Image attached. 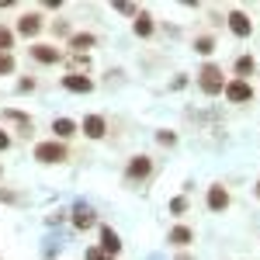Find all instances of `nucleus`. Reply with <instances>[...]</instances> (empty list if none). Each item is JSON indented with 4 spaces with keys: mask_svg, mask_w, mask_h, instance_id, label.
Wrapping results in <instances>:
<instances>
[{
    "mask_svg": "<svg viewBox=\"0 0 260 260\" xmlns=\"http://www.w3.org/2000/svg\"><path fill=\"white\" fill-rule=\"evenodd\" d=\"M170 212H174V215H184V212H187V201H184V198H174V201H170Z\"/></svg>",
    "mask_w": 260,
    "mask_h": 260,
    "instance_id": "5701e85b",
    "label": "nucleus"
},
{
    "mask_svg": "<svg viewBox=\"0 0 260 260\" xmlns=\"http://www.w3.org/2000/svg\"><path fill=\"white\" fill-rule=\"evenodd\" d=\"M31 56H35L39 62H59L62 59V52L52 49V45H31Z\"/></svg>",
    "mask_w": 260,
    "mask_h": 260,
    "instance_id": "ddd939ff",
    "label": "nucleus"
},
{
    "mask_svg": "<svg viewBox=\"0 0 260 260\" xmlns=\"http://www.w3.org/2000/svg\"><path fill=\"white\" fill-rule=\"evenodd\" d=\"M229 28H233V35H240V39H246V35L253 31V21L246 18L243 11H233V14H229Z\"/></svg>",
    "mask_w": 260,
    "mask_h": 260,
    "instance_id": "6e6552de",
    "label": "nucleus"
},
{
    "mask_svg": "<svg viewBox=\"0 0 260 260\" xmlns=\"http://www.w3.org/2000/svg\"><path fill=\"white\" fill-rule=\"evenodd\" d=\"M70 66H73V73H80V70L90 66V62H87V56H77V52H73V56H70Z\"/></svg>",
    "mask_w": 260,
    "mask_h": 260,
    "instance_id": "4be33fe9",
    "label": "nucleus"
},
{
    "mask_svg": "<svg viewBox=\"0 0 260 260\" xmlns=\"http://www.w3.org/2000/svg\"><path fill=\"white\" fill-rule=\"evenodd\" d=\"M225 98L233 104H246V101H253V87H250V80H229L225 83Z\"/></svg>",
    "mask_w": 260,
    "mask_h": 260,
    "instance_id": "7ed1b4c3",
    "label": "nucleus"
},
{
    "mask_svg": "<svg viewBox=\"0 0 260 260\" xmlns=\"http://www.w3.org/2000/svg\"><path fill=\"white\" fill-rule=\"evenodd\" d=\"M62 87L73 90V94H90L94 90V80L83 77V73H70V77H62Z\"/></svg>",
    "mask_w": 260,
    "mask_h": 260,
    "instance_id": "20e7f679",
    "label": "nucleus"
},
{
    "mask_svg": "<svg viewBox=\"0 0 260 260\" xmlns=\"http://www.w3.org/2000/svg\"><path fill=\"white\" fill-rule=\"evenodd\" d=\"M4 118L14 121L21 128V136H31V118H28V115H21V111H4Z\"/></svg>",
    "mask_w": 260,
    "mask_h": 260,
    "instance_id": "2eb2a0df",
    "label": "nucleus"
},
{
    "mask_svg": "<svg viewBox=\"0 0 260 260\" xmlns=\"http://www.w3.org/2000/svg\"><path fill=\"white\" fill-rule=\"evenodd\" d=\"M198 83L201 90L208 94V98H215V94H222L225 90V80H222V66H215V62H205L198 73Z\"/></svg>",
    "mask_w": 260,
    "mask_h": 260,
    "instance_id": "f257e3e1",
    "label": "nucleus"
},
{
    "mask_svg": "<svg viewBox=\"0 0 260 260\" xmlns=\"http://www.w3.org/2000/svg\"><path fill=\"white\" fill-rule=\"evenodd\" d=\"M167 243L184 250V246H191V243H194V233H191L187 225H174V229H170V236H167Z\"/></svg>",
    "mask_w": 260,
    "mask_h": 260,
    "instance_id": "9d476101",
    "label": "nucleus"
},
{
    "mask_svg": "<svg viewBox=\"0 0 260 260\" xmlns=\"http://www.w3.org/2000/svg\"><path fill=\"white\" fill-rule=\"evenodd\" d=\"M208 208H212V212H225V208H229V191H225L222 184H212V187H208Z\"/></svg>",
    "mask_w": 260,
    "mask_h": 260,
    "instance_id": "423d86ee",
    "label": "nucleus"
},
{
    "mask_svg": "<svg viewBox=\"0 0 260 260\" xmlns=\"http://www.w3.org/2000/svg\"><path fill=\"white\" fill-rule=\"evenodd\" d=\"M136 35H139V39H149V35H153V18H149L146 11L136 14Z\"/></svg>",
    "mask_w": 260,
    "mask_h": 260,
    "instance_id": "dca6fc26",
    "label": "nucleus"
},
{
    "mask_svg": "<svg viewBox=\"0 0 260 260\" xmlns=\"http://www.w3.org/2000/svg\"><path fill=\"white\" fill-rule=\"evenodd\" d=\"M83 132H87L90 139H101V136L108 132V125H104L101 115H87V118H83Z\"/></svg>",
    "mask_w": 260,
    "mask_h": 260,
    "instance_id": "f8f14e48",
    "label": "nucleus"
},
{
    "mask_svg": "<svg viewBox=\"0 0 260 260\" xmlns=\"http://www.w3.org/2000/svg\"><path fill=\"white\" fill-rule=\"evenodd\" d=\"M253 70H257L253 56H240V59H236V80H246V77H250Z\"/></svg>",
    "mask_w": 260,
    "mask_h": 260,
    "instance_id": "a211bd4d",
    "label": "nucleus"
},
{
    "mask_svg": "<svg viewBox=\"0 0 260 260\" xmlns=\"http://www.w3.org/2000/svg\"><path fill=\"white\" fill-rule=\"evenodd\" d=\"M87 260H111V257H108L101 246H90V250H87Z\"/></svg>",
    "mask_w": 260,
    "mask_h": 260,
    "instance_id": "b1692460",
    "label": "nucleus"
},
{
    "mask_svg": "<svg viewBox=\"0 0 260 260\" xmlns=\"http://www.w3.org/2000/svg\"><path fill=\"white\" fill-rule=\"evenodd\" d=\"M149 170H153V160L149 156H136V160L128 163V180H146Z\"/></svg>",
    "mask_w": 260,
    "mask_h": 260,
    "instance_id": "1a4fd4ad",
    "label": "nucleus"
},
{
    "mask_svg": "<svg viewBox=\"0 0 260 260\" xmlns=\"http://www.w3.org/2000/svg\"><path fill=\"white\" fill-rule=\"evenodd\" d=\"M7 146H11V136H7V132L0 128V149H7Z\"/></svg>",
    "mask_w": 260,
    "mask_h": 260,
    "instance_id": "bb28decb",
    "label": "nucleus"
},
{
    "mask_svg": "<svg viewBox=\"0 0 260 260\" xmlns=\"http://www.w3.org/2000/svg\"><path fill=\"white\" fill-rule=\"evenodd\" d=\"M18 31L24 35V39L39 35V31H42V18H39V14H24V18L18 21Z\"/></svg>",
    "mask_w": 260,
    "mask_h": 260,
    "instance_id": "9b49d317",
    "label": "nucleus"
},
{
    "mask_svg": "<svg viewBox=\"0 0 260 260\" xmlns=\"http://www.w3.org/2000/svg\"><path fill=\"white\" fill-rule=\"evenodd\" d=\"M177 260H194V257H187V253H180V257Z\"/></svg>",
    "mask_w": 260,
    "mask_h": 260,
    "instance_id": "cd10ccee",
    "label": "nucleus"
},
{
    "mask_svg": "<svg viewBox=\"0 0 260 260\" xmlns=\"http://www.w3.org/2000/svg\"><path fill=\"white\" fill-rule=\"evenodd\" d=\"M156 139H160L163 146H174V142H177V139H174V132H160V136H156Z\"/></svg>",
    "mask_w": 260,
    "mask_h": 260,
    "instance_id": "a878e982",
    "label": "nucleus"
},
{
    "mask_svg": "<svg viewBox=\"0 0 260 260\" xmlns=\"http://www.w3.org/2000/svg\"><path fill=\"white\" fill-rule=\"evenodd\" d=\"M101 250H104L108 257L121 253V240H118V233H115L111 225H101Z\"/></svg>",
    "mask_w": 260,
    "mask_h": 260,
    "instance_id": "39448f33",
    "label": "nucleus"
},
{
    "mask_svg": "<svg viewBox=\"0 0 260 260\" xmlns=\"http://www.w3.org/2000/svg\"><path fill=\"white\" fill-rule=\"evenodd\" d=\"M35 160L39 163H62L66 160V146H62V142H39V146H35Z\"/></svg>",
    "mask_w": 260,
    "mask_h": 260,
    "instance_id": "f03ea898",
    "label": "nucleus"
},
{
    "mask_svg": "<svg viewBox=\"0 0 260 260\" xmlns=\"http://www.w3.org/2000/svg\"><path fill=\"white\" fill-rule=\"evenodd\" d=\"M194 52H201V56H212V52H215V42L208 39V35H201V39L194 42Z\"/></svg>",
    "mask_w": 260,
    "mask_h": 260,
    "instance_id": "6ab92c4d",
    "label": "nucleus"
},
{
    "mask_svg": "<svg viewBox=\"0 0 260 260\" xmlns=\"http://www.w3.org/2000/svg\"><path fill=\"white\" fill-rule=\"evenodd\" d=\"M257 198H260V184H257Z\"/></svg>",
    "mask_w": 260,
    "mask_h": 260,
    "instance_id": "c85d7f7f",
    "label": "nucleus"
},
{
    "mask_svg": "<svg viewBox=\"0 0 260 260\" xmlns=\"http://www.w3.org/2000/svg\"><path fill=\"white\" fill-rule=\"evenodd\" d=\"M94 42H98V39H94V35H87V31H77V35L70 39V49H73L77 56H83V52H87V49H90Z\"/></svg>",
    "mask_w": 260,
    "mask_h": 260,
    "instance_id": "4468645a",
    "label": "nucleus"
},
{
    "mask_svg": "<svg viewBox=\"0 0 260 260\" xmlns=\"http://www.w3.org/2000/svg\"><path fill=\"white\" fill-rule=\"evenodd\" d=\"M52 132H56L59 139H70V136L77 132V121H70V118H56V121H52Z\"/></svg>",
    "mask_w": 260,
    "mask_h": 260,
    "instance_id": "f3484780",
    "label": "nucleus"
},
{
    "mask_svg": "<svg viewBox=\"0 0 260 260\" xmlns=\"http://www.w3.org/2000/svg\"><path fill=\"white\" fill-rule=\"evenodd\" d=\"M115 11H118V14H128V18H136V14H139L132 4H115Z\"/></svg>",
    "mask_w": 260,
    "mask_h": 260,
    "instance_id": "393cba45",
    "label": "nucleus"
},
{
    "mask_svg": "<svg viewBox=\"0 0 260 260\" xmlns=\"http://www.w3.org/2000/svg\"><path fill=\"white\" fill-rule=\"evenodd\" d=\"M94 222H98V215H94V208H90V205H73V225H77V229H90V225H94Z\"/></svg>",
    "mask_w": 260,
    "mask_h": 260,
    "instance_id": "0eeeda50",
    "label": "nucleus"
},
{
    "mask_svg": "<svg viewBox=\"0 0 260 260\" xmlns=\"http://www.w3.org/2000/svg\"><path fill=\"white\" fill-rule=\"evenodd\" d=\"M11 45H14V31H11V28H4V24H0V52H7V49H11Z\"/></svg>",
    "mask_w": 260,
    "mask_h": 260,
    "instance_id": "aec40b11",
    "label": "nucleus"
},
{
    "mask_svg": "<svg viewBox=\"0 0 260 260\" xmlns=\"http://www.w3.org/2000/svg\"><path fill=\"white\" fill-rule=\"evenodd\" d=\"M4 73H14V56L11 52H0V77Z\"/></svg>",
    "mask_w": 260,
    "mask_h": 260,
    "instance_id": "412c9836",
    "label": "nucleus"
}]
</instances>
